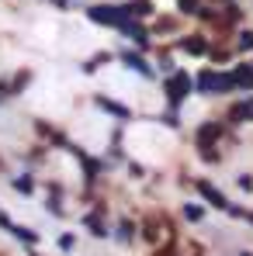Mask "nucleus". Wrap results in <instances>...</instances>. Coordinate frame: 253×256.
<instances>
[{
	"mask_svg": "<svg viewBox=\"0 0 253 256\" xmlns=\"http://www.w3.org/2000/svg\"><path fill=\"white\" fill-rule=\"evenodd\" d=\"M87 18L97 21V24H108V28H122V24L132 21V10H128V7H108V4H97V7L87 10Z\"/></svg>",
	"mask_w": 253,
	"mask_h": 256,
	"instance_id": "f257e3e1",
	"label": "nucleus"
},
{
	"mask_svg": "<svg viewBox=\"0 0 253 256\" xmlns=\"http://www.w3.org/2000/svg\"><path fill=\"white\" fill-rule=\"evenodd\" d=\"M194 84H198V90H201V94H229V90L236 86L229 73H215V70L198 73V80H194Z\"/></svg>",
	"mask_w": 253,
	"mask_h": 256,
	"instance_id": "f03ea898",
	"label": "nucleus"
},
{
	"mask_svg": "<svg viewBox=\"0 0 253 256\" xmlns=\"http://www.w3.org/2000/svg\"><path fill=\"white\" fill-rule=\"evenodd\" d=\"M187 94H191V76L187 73H170L167 76V100L177 108V104L187 100Z\"/></svg>",
	"mask_w": 253,
	"mask_h": 256,
	"instance_id": "7ed1b4c3",
	"label": "nucleus"
},
{
	"mask_svg": "<svg viewBox=\"0 0 253 256\" xmlns=\"http://www.w3.org/2000/svg\"><path fill=\"white\" fill-rule=\"evenodd\" d=\"M222 132H225V128L218 125V122H208V125H201V128H198V135H194L198 149H201V152H205V149H211V146L222 138Z\"/></svg>",
	"mask_w": 253,
	"mask_h": 256,
	"instance_id": "20e7f679",
	"label": "nucleus"
},
{
	"mask_svg": "<svg viewBox=\"0 0 253 256\" xmlns=\"http://www.w3.org/2000/svg\"><path fill=\"white\" fill-rule=\"evenodd\" d=\"M198 194H201V198L208 201L211 208H222V212H229V208H232V204H229V201H225V198H222V194H218V190L211 187L208 180H198Z\"/></svg>",
	"mask_w": 253,
	"mask_h": 256,
	"instance_id": "39448f33",
	"label": "nucleus"
},
{
	"mask_svg": "<svg viewBox=\"0 0 253 256\" xmlns=\"http://www.w3.org/2000/svg\"><path fill=\"white\" fill-rule=\"evenodd\" d=\"M180 48H184L187 56H205V52H208V38H201V35H187V38L180 42Z\"/></svg>",
	"mask_w": 253,
	"mask_h": 256,
	"instance_id": "423d86ee",
	"label": "nucleus"
},
{
	"mask_svg": "<svg viewBox=\"0 0 253 256\" xmlns=\"http://www.w3.org/2000/svg\"><path fill=\"white\" fill-rule=\"evenodd\" d=\"M122 59H125V66H128V70H132V73H142V76H146V80H149V76H153V66H149V62H146V59H139V56H135V52H125V56H122Z\"/></svg>",
	"mask_w": 253,
	"mask_h": 256,
	"instance_id": "0eeeda50",
	"label": "nucleus"
},
{
	"mask_svg": "<svg viewBox=\"0 0 253 256\" xmlns=\"http://www.w3.org/2000/svg\"><path fill=\"white\" fill-rule=\"evenodd\" d=\"M229 122H253V100H239L229 108Z\"/></svg>",
	"mask_w": 253,
	"mask_h": 256,
	"instance_id": "6e6552de",
	"label": "nucleus"
},
{
	"mask_svg": "<svg viewBox=\"0 0 253 256\" xmlns=\"http://www.w3.org/2000/svg\"><path fill=\"white\" fill-rule=\"evenodd\" d=\"M118 32H125L128 38H132V42H135V45H142V48H146V45H149V35H146V32H142V28H139V24H132V21H128V24H122V28H118Z\"/></svg>",
	"mask_w": 253,
	"mask_h": 256,
	"instance_id": "1a4fd4ad",
	"label": "nucleus"
},
{
	"mask_svg": "<svg viewBox=\"0 0 253 256\" xmlns=\"http://www.w3.org/2000/svg\"><path fill=\"white\" fill-rule=\"evenodd\" d=\"M97 108H104L108 114H115V118H122V122L128 118V108H125V104H115V100H108V97H97Z\"/></svg>",
	"mask_w": 253,
	"mask_h": 256,
	"instance_id": "9d476101",
	"label": "nucleus"
},
{
	"mask_svg": "<svg viewBox=\"0 0 253 256\" xmlns=\"http://www.w3.org/2000/svg\"><path fill=\"white\" fill-rule=\"evenodd\" d=\"M229 76H232L236 86H253V66H236Z\"/></svg>",
	"mask_w": 253,
	"mask_h": 256,
	"instance_id": "9b49d317",
	"label": "nucleus"
},
{
	"mask_svg": "<svg viewBox=\"0 0 253 256\" xmlns=\"http://www.w3.org/2000/svg\"><path fill=\"white\" fill-rule=\"evenodd\" d=\"M84 225H87V232H90L94 239H104V236H108V232H104V222H101V214H87Z\"/></svg>",
	"mask_w": 253,
	"mask_h": 256,
	"instance_id": "f8f14e48",
	"label": "nucleus"
},
{
	"mask_svg": "<svg viewBox=\"0 0 253 256\" xmlns=\"http://www.w3.org/2000/svg\"><path fill=\"white\" fill-rule=\"evenodd\" d=\"M128 10H132V18H146V14H153V4L149 0H132Z\"/></svg>",
	"mask_w": 253,
	"mask_h": 256,
	"instance_id": "ddd939ff",
	"label": "nucleus"
},
{
	"mask_svg": "<svg viewBox=\"0 0 253 256\" xmlns=\"http://www.w3.org/2000/svg\"><path fill=\"white\" fill-rule=\"evenodd\" d=\"M14 190H18V194H32V190H35V180L25 173V176H18V180H14Z\"/></svg>",
	"mask_w": 253,
	"mask_h": 256,
	"instance_id": "4468645a",
	"label": "nucleus"
},
{
	"mask_svg": "<svg viewBox=\"0 0 253 256\" xmlns=\"http://www.w3.org/2000/svg\"><path fill=\"white\" fill-rule=\"evenodd\" d=\"M14 236H18L21 242H39V232H32V228H25V225H14Z\"/></svg>",
	"mask_w": 253,
	"mask_h": 256,
	"instance_id": "2eb2a0df",
	"label": "nucleus"
},
{
	"mask_svg": "<svg viewBox=\"0 0 253 256\" xmlns=\"http://www.w3.org/2000/svg\"><path fill=\"white\" fill-rule=\"evenodd\" d=\"M198 4L201 0H177V10L180 14H198Z\"/></svg>",
	"mask_w": 253,
	"mask_h": 256,
	"instance_id": "dca6fc26",
	"label": "nucleus"
},
{
	"mask_svg": "<svg viewBox=\"0 0 253 256\" xmlns=\"http://www.w3.org/2000/svg\"><path fill=\"white\" fill-rule=\"evenodd\" d=\"M184 214H187V218H191V222H201V208H194V204H187V208H184Z\"/></svg>",
	"mask_w": 253,
	"mask_h": 256,
	"instance_id": "f3484780",
	"label": "nucleus"
},
{
	"mask_svg": "<svg viewBox=\"0 0 253 256\" xmlns=\"http://www.w3.org/2000/svg\"><path fill=\"white\" fill-rule=\"evenodd\" d=\"M239 48H253V32H243L239 35Z\"/></svg>",
	"mask_w": 253,
	"mask_h": 256,
	"instance_id": "a211bd4d",
	"label": "nucleus"
},
{
	"mask_svg": "<svg viewBox=\"0 0 253 256\" xmlns=\"http://www.w3.org/2000/svg\"><path fill=\"white\" fill-rule=\"evenodd\" d=\"M250 222H253V214H250Z\"/></svg>",
	"mask_w": 253,
	"mask_h": 256,
	"instance_id": "6ab92c4d",
	"label": "nucleus"
}]
</instances>
